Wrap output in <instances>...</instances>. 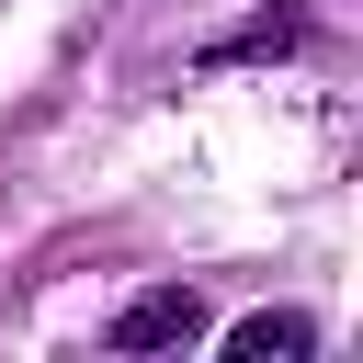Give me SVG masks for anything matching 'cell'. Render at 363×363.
I'll return each mask as SVG.
<instances>
[{
  "mask_svg": "<svg viewBox=\"0 0 363 363\" xmlns=\"http://www.w3.org/2000/svg\"><path fill=\"white\" fill-rule=\"evenodd\" d=\"M306 352H318V329L306 318H272V306L227 329V363H306Z\"/></svg>",
  "mask_w": 363,
  "mask_h": 363,
  "instance_id": "cell-2",
  "label": "cell"
},
{
  "mask_svg": "<svg viewBox=\"0 0 363 363\" xmlns=\"http://www.w3.org/2000/svg\"><path fill=\"white\" fill-rule=\"evenodd\" d=\"M204 340V295L193 284H147L113 306V352H193Z\"/></svg>",
  "mask_w": 363,
  "mask_h": 363,
  "instance_id": "cell-1",
  "label": "cell"
}]
</instances>
